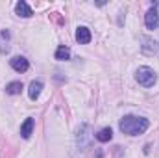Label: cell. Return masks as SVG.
I'll list each match as a JSON object with an SVG mask.
<instances>
[{"instance_id": "cell-9", "label": "cell", "mask_w": 159, "mask_h": 158, "mask_svg": "<svg viewBox=\"0 0 159 158\" xmlns=\"http://www.w3.org/2000/svg\"><path fill=\"white\" fill-rule=\"evenodd\" d=\"M34 125H35V121L32 117H28L24 123H22V126H20V136L24 138V140H28L30 136H32V132H34Z\"/></svg>"}, {"instance_id": "cell-10", "label": "cell", "mask_w": 159, "mask_h": 158, "mask_svg": "<svg viewBox=\"0 0 159 158\" xmlns=\"http://www.w3.org/2000/svg\"><path fill=\"white\" fill-rule=\"evenodd\" d=\"M41 89H43V82L41 80H34L32 84H30V89H28V97L32 99V101H35L37 97L41 95Z\"/></svg>"}, {"instance_id": "cell-4", "label": "cell", "mask_w": 159, "mask_h": 158, "mask_svg": "<svg viewBox=\"0 0 159 158\" xmlns=\"http://www.w3.org/2000/svg\"><path fill=\"white\" fill-rule=\"evenodd\" d=\"M156 6H157V4H154V6L146 11V15H144V24H146V28H150V30H156L157 24H159V15H157Z\"/></svg>"}, {"instance_id": "cell-12", "label": "cell", "mask_w": 159, "mask_h": 158, "mask_svg": "<svg viewBox=\"0 0 159 158\" xmlns=\"http://www.w3.org/2000/svg\"><path fill=\"white\" fill-rule=\"evenodd\" d=\"M111 138H113V130H111V128H102V130L96 134V140H98V141H102V143L111 141Z\"/></svg>"}, {"instance_id": "cell-8", "label": "cell", "mask_w": 159, "mask_h": 158, "mask_svg": "<svg viewBox=\"0 0 159 158\" xmlns=\"http://www.w3.org/2000/svg\"><path fill=\"white\" fill-rule=\"evenodd\" d=\"M76 41H78L80 45H87L91 41V30L87 26H78V30H76Z\"/></svg>"}, {"instance_id": "cell-3", "label": "cell", "mask_w": 159, "mask_h": 158, "mask_svg": "<svg viewBox=\"0 0 159 158\" xmlns=\"http://www.w3.org/2000/svg\"><path fill=\"white\" fill-rule=\"evenodd\" d=\"M89 132H91V126H89V125H81L78 128V143H80L81 149H87V147L91 145L93 136H91Z\"/></svg>"}, {"instance_id": "cell-5", "label": "cell", "mask_w": 159, "mask_h": 158, "mask_svg": "<svg viewBox=\"0 0 159 158\" xmlns=\"http://www.w3.org/2000/svg\"><path fill=\"white\" fill-rule=\"evenodd\" d=\"M141 43H143V45H141V50H143L146 56H154V54L157 56L159 54V45L154 39H150V37H141Z\"/></svg>"}, {"instance_id": "cell-2", "label": "cell", "mask_w": 159, "mask_h": 158, "mask_svg": "<svg viewBox=\"0 0 159 158\" xmlns=\"http://www.w3.org/2000/svg\"><path fill=\"white\" fill-rule=\"evenodd\" d=\"M135 80H137L141 86H144V87H152V86L157 82V75H156V71L150 69V67H139L137 73H135Z\"/></svg>"}, {"instance_id": "cell-14", "label": "cell", "mask_w": 159, "mask_h": 158, "mask_svg": "<svg viewBox=\"0 0 159 158\" xmlns=\"http://www.w3.org/2000/svg\"><path fill=\"white\" fill-rule=\"evenodd\" d=\"M9 50V32H2L0 34V52H7Z\"/></svg>"}, {"instance_id": "cell-6", "label": "cell", "mask_w": 159, "mask_h": 158, "mask_svg": "<svg viewBox=\"0 0 159 158\" xmlns=\"http://www.w3.org/2000/svg\"><path fill=\"white\" fill-rule=\"evenodd\" d=\"M9 65H11L17 73H26V71H28V67H30L28 60H26V58H22V56H15V58H11V60H9Z\"/></svg>"}, {"instance_id": "cell-1", "label": "cell", "mask_w": 159, "mask_h": 158, "mask_svg": "<svg viewBox=\"0 0 159 158\" xmlns=\"http://www.w3.org/2000/svg\"><path fill=\"white\" fill-rule=\"evenodd\" d=\"M120 130L128 136H139L143 132H146V128L150 126V121L144 117H135V116H126L120 119L119 123Z\"/></svg>"}, {"instance_id": "cell-7", "label": "cell", "mask_w": 159, "mask_h": 158, "mask_svg": "<svg viewBox=\"0 0 159 158\" xmlns=\"http://www.w3.org/2000/svg\"><path fill=\"white\" fill-rule=\"evenodd\" d=\"M15 13H17L19 17H24V19H28V17H32V15H34L32 7H30L24 0H20V2H17V4H15Z\"/></svg>"}, {"instance_id": "cell-13", "label": "cell", "mask_w": 159, "mask_h": 158, "mask_svg": "<svg viewBox=\"0 0 159 158\" xmlns=\"http://www.w3.org/2000/svg\"><path fill=\"white\" fill-rule=\"evenodd\" d=\"M69 58H70V48H69V47H59V48L56 50V60L65 62V60H69Z\"/></svg>"}, {"instance_id": "cell-11", "label": "cell", "mask_w": 159, "mask_h": 158, "mask_svg": "<svg viewBox=\"0 0 159 158\" xmlns=\"http://www.w3.org/2000/svg\"><path fill=\"white\" fill-rule=\"evenodd\" d=\"M20 91H22V82H9L6 86V93L9 95H19Z\"/></svg>"}]
</instances>
